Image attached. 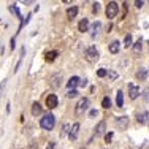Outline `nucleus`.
Masks as SVG:
<instances>
[{
  "mask_svg": "<svg viewBox=\"0 0 149 149\" xmlns=\"http://www.w3.org/2000/svg\"><path fill=\"white\" fill-rule=\"evenodd\" d=\"M54 125H56V117H54V114L51 113H45L41 117V121H40V127L43 128V130H52Z\"/></svg>",
  "mask_w": 149,
  "mask_h": 149,
  "instance_id": "1",
  "label": "nucleus"
},
{
  "mask_svg": "<svg viewBox=\"0 0 149 149\" xmlns=\"http://www.w3.org/2000/svg\"><path fill=\"white\" fill-rule=\"evenodd\" d=\"M87 108H89V99H87V97H81V99L78 100L76 106H74V114H76V116H81Z\"/></svg>",
  "mask_w": 149,
  "mask_h": 149,
  "instance_id": "2",
  "label": "nucleus"
},
{
  "mask_svg": "<svg viewBox=\"0 0 149 149\" xmlns=\"http://www.w3.org/2000/svg\"><path fill=\"white\" fill-rule=\"evenodd\" d=\"M99 57H100V54H99V51H97L95 46H89V48L86 49V60L87 62L94 63V62L99 60Z\"/></svg>",
  "mask_w": 149,
  "mask_h": 149,
  "instance_id": "3",
  "label": "nucleus"
},
{
  "mask_svg": "<svg viewBox=\"0 0 149 149\" xmlns=\"http://www.w3.org/2000/svg\"><path fill=\"white\" fill-rule=\"evenodd\" d=\"M119 13V5L116 2H110L106 5V18L108 19H114Z\"/></svg>",
  "mask_w": 149,
  "mask_h": 149,
  "instance_id": "4",
  "label": "nucleus"
},
{
  "mask_svg": "<svg viewBox=\"0 0 149 149\" xmlns=\"http://www.w3.org/2000/svg\"><path fill=\"white\" fill-rule=\"evenodd\" d=\"M138 95H140V87L135 83H130L128 84V97L132 100H135V99H138Z\"/></svg>",
  "mask_w": 149,
  "mask_h": 149,
  "instance_id": "5",
  "label": "nucleus"
},
{
  "mask_svg": "<svg viewBox=\"0 0 149 149\" xmlns=\"http://www.w3.org/2000/svg\"><path fill=\"white\" fill-rule=\"evenodd\" d=\"M114 122H116V127L119 128V130H125V128L128 127V117L127 116L116 117V119H114Z\"/></svg>",
  "mask_w": 149,
  "mask_h": 149,
  "instance_id": "6",
  "label": "nucleus"
},
{
  "mask_svg": "<svg viewBox=\"0 0 149 149\" xmlns=\"http://www.w3.org/2000/svg\"><path fill=\"white\" fill-rule=\"evenodd\" d=\"M137 121L141 125H148L149 124V111H141L137 114Z\"/></svg>",
  "mask_w": 149,
  "mask_h": 149,
  "instance_id": "7",
  "label": "nucleus"
},
{
  "mask_svg": "<svg viewBox=\"0 0 149 149\" xmlns=\"http://www.w3.org/2000/svg\"><path fill=\"white\" fill-rule=\"evenodd\" d=\"M78 132H79V122H74V124L72 125V128H70V133H68L70 141H76V138H78Z\"/></svg>",
  "mask_w": 149,
  "mask_h": 149,
  "instance_id": "8",
  "label": "nucleus"
},
{
  "mask_svg": "<svg viewBox=\"0 0 149 149\" xmlns=\"http://www.w3.org/2000/svg\"><path fill=\"white\" fill-rule=\"evenodd\" d=\"M79 81L81 79L78 76H72L68 79V83H67V89H68V90H74L78 86H79Z\"/></svg>",
  "mask_w": 149,
  "mask_h": 149,
  "instance_id": "9",
  "label": "nucleus"
},
{
  "mask_svg": "<svg viewBox=\"0 0 149 149\" xmlns=\"http://www.w3.org/2000/svg\"><path fill=\"white\" fill-rule=\"evenodd\" d=\"M57 103H59V100H57V95H54V94H51V95L46 97V106L48 108H56L57 106Z\"/></svg>",
  "mask_w": 149,
  "mask_h": 149,
  "instance_id": "10",
  "label": "nucleus"
},
{
  "mask_svg": "<svg viewBox=\"0 0 149 149\" xmlns=\"http://www.w3.org/2000/svg\"><path fill=\"white\" fill-rule=\"evenodd\" d=\"M100 29H101V22H99V21H95L92 26H90V37H94L95 38L97 35H99V32H100Z\"/></svg>",
  "mask_w": 149,
  "mask_h": 149,
  "instance_id": "11",
  "label": "nucleus"
},
{
  "mask_svg": "<svg viewBox=\"0 0 149 149\" xmlns=\"http://www.w3.org/2000/svg\"><path fill=\"white\" fill-rule=\"evenodd\" d=\"M95 135H103L105 132H106V121H100L99 124L95 125Z\"/></svg>",
  "mask_w": 149,
  "mask_h": 149,
  "instance_id": "12",
  "label": "nucleus"
},
{
  "mask_svg": "<svg viewBox=\"0 0 149 149\" xmlns=\"http://www.w3.org/2000/svg\"><path fill=\"white\" fill-rule=\"evenodd\" d=\"M78 30H79V32H89V19H81L79 21V24H78Z\"/></svg>",
  "mask_w": 149,
  "mask_h": 149,
  "instance_id": "13",
  "label": "nucleus"
},
{
  "mask_svg": "<svg viewBox=\"0 0 149 149\" xmlns=\"http://www.w3.org/2000/svg\"><path fill=\"white\" fill-rule=\"evenodd\" d=\"M43 113V108L38 101H33L32 103V116H40Z\"/></svg>",
  "mask_w": 149,
  "mask_h": 149,
  "instance_id": "14",
  "label": "nucleus"
},
{
  "mask_svg": "<svg viewBox=\"0 0 149 149\" xmlns=\"http://www.w3.org/2000/svg\"><path fill=\"white\" fill-rule=\"evenodd\" d=\"M121 43L119 41H117V40H114V41H111L110 43V46H108V48H110V52L111 54H117V52H119V49H121Z\"/></svg>",
  "mask_w": 149,
  "mask_h": 149,
  "instance_id": "15",
  "label": "nucleus"
},
{
  "mask_svg": "<svg viewBox=\"0 0 149 149\" xmlns=\"http://www.w3.org/2000/svg\"><path fill=\"white\" fill-rule=\"evenodd\" d=\"M78 11H79V8L78 6H70L68 10H67V18L68 19H74L78 14Z\"/></svg>",
  "mask_w": 149,
  "mask_h": 149,
  "instance_id": "16",
  "label": "nucleus"
},
{
  "mask_svg": "<svg viewBox=\"0 0 149 149\" xmlns=\"http://www.w3.org/2000/svg\"><path fill=\"white\" fill-rule=\"evenodd\" d=\"M57 56H59V52H57V51H49V52L45 54V59H46V62H54Z\"/></svg>",
  "mask_w": 149,
  "mask_h": 149,
  "instance_id": "17",
  "label": "nucleus"
},
{
  "mask_svg": "<svg viewBox=\"0 0 149 149\" xmlns=\"http://www.w3.org/2000/svg\"><path fill=\"white\" fill-rule=\"evenodd\" d=\"M116 105H117V108H122V105H124V92H122V90H117Z\"/></svg>",
  "mask_w": 149,
  "mask_h": 149,
  "instance_id": "18",
  "label": "nucleus"
},
{
  "mask_svg": "<svg viewBox=\"0 0 149 149\" xmlns=\"http://www.w3.org/2000/svg\"><path fill=\"white\" fill-rule=\"evenodd\" d=\"M10 13H13V14L14 16H18L19 19H21L22 21V16H21V13H19V8H18V5H16V3H13V5H10Z\"/></svg>",
  "mask_w": 149,
  "mask_h": 149,
  "instance_id": "19",
  "label": "nucleus"
},
{
  "mask_svg": "<svg viewBox=\"0 0 149 149\" xmlns=\"http://www.w3.org/2000/svg\"><path fill=\"white\" fill-rule=\"evenodd\" d=\"M137 78H138L140 81H144V79L148 78V70H146V68H140V70L137 72Z\"/></svg>",
  "mask_w": 149,
  "mask_h": 149,
  "instance_id": "20",
  "label": "nucleus"
},
{
  "mask_svg": "<svg viewBox=\"0 0 149 149\" xmlns=\"http://www.w3.org/2000/svg\"><path fill=\"white\" fill-rule=\"evenodd\" d=\"M70 128H72V127H70L68 124H63V125H62V130H60V138L67 137V135L70 133Z\"/></svg>",
  "mask_w": 149,
  "mask_h": 149,
  "instance_id": "21",
  "label": "nucleus"
},
{
  "mask_svg": "<svg viewBox=\"0 0 149 149\" xmlns=\"http://www.w3.org/2000/svg\"><path fill=\"white\" fill-rule=\"evenodd\" d=\"M124 46L125 48H130L132 46V35L130 33H127V35L124 37Z\"/></svg>",
  "mask_w": 149,
  "mask_h": 149,
  "instance_id": "22",
  "label": "nucleus"
},
{
  "mask_svg": "<svg viewBox=\"0 0 149 149\" xmlns=\"http://www.w3.org/2000/svg\"><path fill=\"white\" fill-rule=\"evenodd\" d=\"M101 108H111V100H110V97H105V99L101 100Z\"/></svg>",
  "mask_w": 149,
  "mask_h": 149,
  "instance_id": "23",
  "label": "nucleus"
},
{
  "mask_svg": "<svg viewBox=\"0 0 149 149\" xmlns=\"http://www.w3.org/2000/svg\"><path fill=\"white\" fill-rule=\"evenodd\" d=\"M141 49H143V45H141V40H138V41L133 45V51L135 52H141Z\"/></svg>",
  "mask_w": 149,
  "mask_h": 149,
  "instance_id": "24",
  "label": "nucleus"
},
{
  "mask_svg": "<svg viewBox=\"0 0 149 149\" xmlns=\"http://www.w3.org/2000/svg\"><path fill=\"white\" fill-rule=\"evenodd\" d=\"M106 74H108L106 68H99V70H97V76H99V78H105Z\"/></svg>",
  "mask_w": 149,
  "mask_h": 149,
  "instance_id": "25",
  "label": "nucleus"
},
{
  "mask_svg": "<svg viewBox=\"0 0 149 149\" xmlns=\"http://www.w3.org/2000/svg\"><path fill=\"white\" fill-rule=\"evenodd\" d=\"M59 79H60L59 74H56V76L51 79V83H52V87H54V89H56V87H59Z\"/></svg>",
  "mask_w": 149,
  "mask_h": 149,
  "instance_id": "26",
  "label": "nucleus"
},
{
  "mask_svg": "<svg viewBox=\"0 0 149 149\" xmlns=\"http://www.w3.org/2000/svg\"><path fill=\"white\" fill-rule=\"evenodd\" d=\"M113 137H114V132H108V133L105 135V141H106V143H111V141H113Z\"/></svg>",
  "mask_w": 149,
  "mask_h": 149,
  "instance_id": "27",
  "label": "nucleus"
},
{
  "mask_svg": "<svg viewBox=\"0 0 149 149\" xmlns=\"http://www.w3.org/2000/svg\"><path fill=\"white\" fill-rule=\"evenodd\" d=\"M76 95H79L76 89H74V90H68V92H67V97H68V99H74Z\"/></svg>",
  "mask_w": 149,
  "mask_h": 149,
  "instance_id": "28",
  "label": "nucleus"
},
{
  "mask_svg": "<svg viewBox=\"0 0 149 149\" xmlns=\"http://www.w3.org/2000/svg\"><path fill=\"white\" fill-rule=\"evenodd\" d=\"M143 99H144V101H146V103L149 105V87L143 90Z\"/></svg>",
  "mask_w": 149,
  "mask_h": 149,
  "instance_id": "29",
  "label": "nucleus"
},
{
  "mask_svg": "<svg viewBox=\"0 0 149 149\" xmlns=\"http://www.w3.org/2000/svg\"><path fill=\"white\" fill-rule=\"evenodd\" d=\"M10 48H11V51L16 48V38H14V37H13V38L10 40Z\"/></svg>",
  "mask_w": 149,
  "mask_h": 149,
  "instance_id": "30",
  "label": "nucleus"
},
{
  "mask_svg": "<svg viewBox=\"0 0 149 149\" xmlns=\"http://www.w3.org/2000/svg\"><path fill=\"white\" fill-rule=\"evenodd\" d=\"M108 74H110L111 79H116V78L119 76V74H117V72H113V70H111V72H108Z\"/></svg>",
  "mask_w": 149,
  "mask_h": 149,
  "instance_id": "31",
  "label": "nucleus"
},
{
  "mask_svg": "<svg viewBox=\"0 0 149 149\" xmlns=\"http://www.w3.org/2000/svg\"><path fill=\"white\" fill-rule=\"evenodd\" d=\"M97 114H99V111H97V110H90V111H89V116H90V117H95Z\"/></svg>",
  "mask_w": 149,
  "mask_h": 149,
  "instance_id": "32",
  "label": "nucleus"
},
{
  "mask_svg": "<svg viewBox=\"0 0 149 149\" xmlns=\"http://www.w3.org/2000/svg\"><path fill=\"white\" fill-rule=\"evenodd\" d=\"M56 148V144H54V141H49L48 144H46V149H54Z\"/></svg>",
  "mask_w": 149,
  "mask_h": 149,
  "instance_id": "33",
  "label": "nucleus"
},
{
  "mask_svg": "<svg viewBox=\"0 0 149 149\" xmlns=\"http://www.w3.org/2000/svg\"><path fill=\"white\" fill-rule=\"evenodd\" d=\"M135 5H137V8H141V6L144 5V2H141V0H137V2H135Z\"/></svg>",
  "mask_w": 149,
  "mask_h": 149,
  "instance_id": "34",
  "label": "nucleus"
},
{
  "mask_svg": "<svg viewBox=\"0 0 149 149\" xmlns=\"http://www.w3.org/2000/svg\"><path fill=\"white\" fill-rule=\"evenodd\" d=\"M79 86H81V87H86V86H87V79H81V81H79Z\"/></svg>",
  "mask_w": 149,
  "mask_h": 149,
  "instance_id": "35",
  "label": "nucleus"
},
{
  "mask_svg": "<svg viewBox=\"0 0 149 149\" xmlns=\"http://www.w3.org/2000/svg\"><path fill=\"white\" fill-rule=\"evenodd\" d=\"M99 3H94V13H97V11H99Z\"/></svg>",
  "mask_w": 149,
  "mask_h": 149,
  "instance_id": "36",
  "label": "nucleus"
},
{
  "mask_svg": "<svg viewBox=\"0 0 149 149\" xmlns=\"http://www.w3.org/2000/svg\"><path fill=\"white\" fill-rule=\"evenodd\" d=\"M81 149H86V148H81Z\"/></svg>",
  "mask_w": 149,
  "mask_h": 149,
  "instance_id": "37",
  "label": "nucleus"
}]
</instances>
